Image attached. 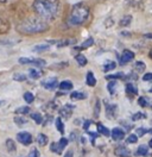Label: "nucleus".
<instances>
[{"label": "nucleus", "mask_w": 152, "mask_h": 157, "mask_svg": "<svg viewBox=\"0 0 152 157\" xmlns=\"http://www.w3.org/2000/svg\"><path fill=\"white\" fill-rule=\"evenodd\" d=\"M58 2L55 0H35L33 10L39 18L45 21H51L58 14Z\"/></svg>", "instance_id": "nucleus-1"}, {"label": "nucleus", "mask_w": 152, "mask_h": 157, "mask_svg": "<svg viewBox=\"0 0 152 157\" xmlns=\"http://www.w3.org/2000/svg\"><path fill=\"white\" fill-rule=\"evenodd\" d=\"M49 29L48 21L43 20L39 17H33L28 18L18 24V30L20 33L23 35H36V33H42Z\"/></svg>", "instance_id": "nucleus-2"}, {"label": "nucleus", "mask_w": 152, "mask_h": 157, "mask_svg": "<svg viewBox=\"0 0 152 157\" xmlns=\"http://www.w3.org/2000/svg\"><path fill=\"white\" fill-rule=\"evenodd\" d=\"M88 17H89V9L86 5L82 4L75 5L69 16V24L73 26H80L87 21Z\"/></svg>", "instance_id": "nucleus-3"}, {"label": "nucleus", "mask_w": 152, "mask_h": 157, "mask_svg": "<svg viewBox=\"0 0 152 157\" xmlns=\"http://www.w3.org/2000/svg\"><path fill=\"white\" fill-rule=\"evenodd\" d=\"M18 62L20 64H33L39 67H44L47 64V62L42 59H33V57H20L18 59Z\"/></svg>", "instance_id": "nucleus-4"}, {"label": "nucleus", "mask_w": 152, "mask_h": 157, "mask_svg": "<svg viewBox=\"0 0 152 157\" xmlns=\"http://www.w3.org/2000/svg\"><path fill=\"white\" fill-rule=\"evenodd\" d=\"M17 140L20 144L26 147V145H30L32 143V136H31V133H28L26 131H21L17 135Z\"/></svg>", "instance_id": "nucleus-5"}, {"label": "nucleus", "mask_w": 152, "mask_h": 157, "mask_svg": "<svg viewBox=\"0 0 152 157\" xmlns=\"http://www.w3.org/2000/svg\"><path fill=\"white\" fill-rule=\"evenodd\" d=\"M58 80L56 78H49L44 81H42V86L47 90H55L58 87Z\"/></svg>", "instance_id": "nucleus-6"}, {"label": "nucleus", "mask_w": 152, "mask_h": 157, "mask_svg": "<svg viewBox=\"0 0 152 157\" xmlns=\"http://www.w3.org/2000/svg\"><path fill=\"white\" fill-rule=\"evenodd\" d=\"M75 109L74 105H70V104H66L63 107H61L59 109V117L64 118V119H69V118L73 116V112Z\"/></svg>", "instance_id": "nucleus-7"}, {"label": "nucleus", "mask_w": 152, "mask_h": 157, "mask_svg": "<svg viewBox=\"0 0 152 157\" xmlns=\"http://www.w3.org/2000/svg\"><path fill=\"white\" fill-rule=\"evenodd\" d=\"M114 154L118 157H130L131 156V151L128 147H126L125 145H119L114 149Z\"/></svg>", "instance_id": "nucleus-8"}, {"label": "nucleus", "mask_w": 152, "mask_h": 157, "mask_svg": "<svg viewBox=\"0 0 152 157\" xmlns=\"http://www.w3.org/2000/svg\"><path fill=\"white\" fill-rule=\"evenodd\" d=\"M133 59H134V52H132L131 50H124L120 56V64H126Z\"/></svg>", "instance_id": "nucleus-9"}, {"label": "nucleus", "mask_w": 152, "mask_h": 157, "mask_svg": "<svg viewBox=\"0 0 152 157\" xmlns=\"http://www.w3.org/2000/svg\"><path fill=\"white\" fill-rule=\"evenodd\" d=\"M76 40L74 39H61V40H48L49 44H56L58 48H63V47H68L70 44H74Z\"/></svg>", "instance_id": "nucleus-10"}, {"label": "nucleus", "mask_w": 152, "mask_h": 157, "mask_svg": "<svg viewBox=\"0 0 152 157\" xmlns=\"http://www.w3.org/2000/svg\"><path fill=\"white\" fill-rule=\"evenodd\" d=\"M112 138H113L114 140H123L124 137H125V132H124V130L119 128H115L112 130Z\"/></svg>", "instance_id": "nucleus-11"}, {"label": "nucleus", "mask_w": 152, "mask_h": 157, "mask_svg": "<svg viewBox=\"0 0 152 157\" xmlns=\"http://www.w3.org/2000/svg\"><path fill=\"white\" fill-rule=\"evenodd\" d=\"M28 76L31 78H33V80H37V78H40L43 76V71H42V69L39 68H31L28 70Z\"/></svg>", "instance_id": "nucleus-12"}, {"label": "nucleus", "mask_w": 152, "mask_h": 157, "mask_svg": "<svg viewBox=\"0 0 152 157\" xmlns=\"http://www.w3.org/2000/svg\"><path fill=\"white\" fill-rule=\"evenodd\" d=\"M58 88L61 89V90H64V92H68V90H71V89L74 88V85H73V82L71 81H62L59 85H58Z\"/></svg>", "instance_id": "nucleus-13"}, {"label": "nucleus", "mask_w": 152, "mask_h": 157, "mask_svg": "<svg viewBox=\"0 0 152 157\" xmlns=\"http://www.w3.org/2000/svg\"><path fill=\"white\" fill-rule=\"evenodd\" d=\"M93 44H94V39L92 38V37H89V38L86 39L85 42H83V43H82V44H81L80 47H76L75 50H85V49H88V48H90V47H92Z\"/></svg>", "instance_id": "nucleus-14"}, {"label": "nucleus", "mask_w": 152, "mask_h": 157, "mask_svg": "<svg viewBox=\"0 0 152 157\" xmlns=\"http://www.w3.org/2000/svg\"><path fill=\"white\" fill-rule=\"evenodd\" d=\"M86 83L89 86V87H94L96 85V78H95L94 74L92 71H88L87 73V76H86Z\"/></svg>", "instance_id": "nucleus-15"}, {"label": "nucleus", "mask_w": 152, "mask_h": 157, "mask_svg": "<svg viewBox=\"0 0 152 157\" xmlns=\"http://www.w3.org/2000/svg\"><path fill=\"white\" fill-rule=\"evenodd\" d=\"M106 113H107V117L108 118H115L116 114V105H108L106 107Z\"/></svg>", "instance_id": "nucleus-16"}, {"label": "nucleus", "mask_w": 152, "mask_h": 157, "mask_svg": "<svg viewBox=\"0 0 152 157\" xmlns=\"http://www.w3.org/2000/svg\"><path fill=\"white\" fill-rule=\"evenodd\" d=\"M126 93H127L130 97L137 95V94H138V88H137L133 83H127V86H126Z\"/></svg>", "instance_id": "nucleus-17"}, {"label": "nucleus", "mask_w": 152, "mask_h": 157, "mask_svg": "<svg viewBox=\"0 0 152 157\" xmlns=\"http://www.w3.org/2000/svg\"><path fill=\"white\" fill-rule=\"evenodd\" d=\"M48 142H49V138H48L47 135H44V133H38L37 143L40 147H45L48 144Z\"/></svg>", "instance_id": "nucleus-18"}, {"label": "nucleus", "mask_w": 152, "mask_h": 157, "mask_svg": "<svg viewBox=\"0 0 152 157\" xmlns=\"http://www.w3.org/2000/svg\"><path fill=\"white\" fill-rule=\"evenodd\" d=\"M96 128H97V132H99L100 135L106 136V137L109 136V130L106 128V126H104L101 123H97V124H96Z\"/></svg>", "instance_id": "nucleus-19"}, {"label": "nucleus", "mask_w": 152, "mask_h": 157, "mask_svg": "<svg viewBox=\"0 0 152 157\" xmlns=\"http://www.w3.org/2000/svg\"><path fill=\"white\" fill-rule=\"evenodd\" d=\"M55 125H56L57 131H58L61 135H63V133H64V124H63V121H62V118L61 117L56 118V120H55Z\"/></svg>", "instance_id": "nucleus-20"}, {"label": "nucleus", "mask_w": 152, "mask_h": 157, "mask_svg": "<svg viewBox=\"0 0 152 157\" xmlns=\"http://www.w3.org/2000/svg\"><path fill=\"white\" fill-rule=\"evenodd\" d=\"M75 59H76V62L78 63V66H81V67H85L86 64L88 63V59H87V57H86L85 55H82V54L76 55Z\"/></svg>", "instance_id": "nucleus-21"}, {"label": "nucleus", "mask_w": 152, "mask_h": 157, "mask_svg": "<svg viewBox=\"0 0 152 157\" xmlns=\"http://www.w3.org/2000/svg\"><path fill=\"white\" fill-rule=\"evenodd\" d=\"M147 154H149V147L147 145H140L135 151L137 156H146Z\"/></svg>", "instance_id": "nucleus-22"}, {"label": "nucleus", "mask_w": 152, "mask_h": 157, "mask_svg": "<svg viewBox=\"0 0 152 157\" xmlns=\"http://www.w3.org/2000/svg\"><path fill=\"white\" fill-rule=\"evenodd\" d=\"M30 111H31V108L28 107V106H20V107L16 108L14 113H16V114H19V116H24V114H28Z\"/></svg>", "instance_id": "nucleus-23"}, {"label": "nucleus", "mask_w": 152, "mask_h": 157, "mask_svg": "<svg viewBox=\"0 0 152 157\" xmlns=\"http://www.w3.org/2000/svg\"><path fill=\"white\" fill-rule=\"evenodd\" d=\"M49 49H50V45L48 43V44H38V45H35L32 50L35 52H44V51H47Z\"/></svg>", "instance_id": "nucleus-24"}, {"label": "nucleus", "mask_w": 152, "mask_h": 157, "mask_svg": "<svg viewBox=\"0 0 152 157\" xmlns=\"http://www.w3.org/2000/svg\"><path fill=\"white\" fill-rule=\"evenodd\" d=\"M50 150H51L52 152L57 154V155H62V152H63V147H61L58 143H52V144L50 145Z\"/></svg>", "instance_id": "nucleus-25"}, {"label": "nucleus", "mask_w": 152, "mask_h": 157, "mask_svg": "<svg viewBox=\"0 0 152 157\" xmlns=\"http://www.w3.org/2000/svg\"><path fill=\"white\" fill-rule=\"evenodd\" d=\"M70 99L71 100H85L86 99V94L85 93H82V92H73L71 94H70Z\"/></svg>", "instance_id": "nucleus-26"}, {"label": "nucleus", "mask_w": 152, "mask_h": 157, "mask_svg": "<svg viewBox=\"0 0 152 157\" xmlns=\"http://www.w3.org/2000/svg\"><path fill=\"white\" fill-rule=\"evenodd\" d=\"M31 119H32L36 124H42V123H43V117H42V114L38 113V112L31 113Z\"/></svg>", "instance_id": "nucleus-27"}, {"label": "nucleus", "mask_w": 152, "mask_h": 157, "mask_svg": "<svg viewBox=\"0 0 152 157\" xmlns=\"http://www.w3.org/2000/svg\"><path fill=\"white\" fill-rule=\"evenodd\" d=\"M115 67H116V63L113 62V61H109V62H107V63H104V64L102 70H104V71H109V70L115 69Z\"/></svg>", "instance_id": "nucleus-28"}, {"label": "nucleus", "mask_w": 152, "mask_h": 157, "mask_svg": "<svg viewBox=\"0 0 152 157\" xmlns=\"http://www.w3.org/2000/svg\"><path fill=\"white\" fill-rule=\"evenodd\" d=\"M24 100L30 105V104H32V102L35 101V95H33L31 92H25V93H24Z\"/></svg>", "instance_id": "nucleus-29"}, {"label": "nucleus", "mask_w": 152, "mask_h": 157, "mask_svg": "<svg viewBox=\"0 0 152 157\" xmlns=\"http://www.w3.org/2000/svg\"><path fill=\"white\" fill-rule=\"evenodd\" d=\"M116 87H118V83H116V81H109V83L107 85L108 92H109L111 94H114V93H115V90H116Z\"/></svg>", "instance_id": "nucleus-30"}, {"label": "nucleus", "mask_w": 152, "mask_h": 157, "mask_svg": "<svg viewBox=\"0 0 152 157\" xmlns=\"http://www.w3.org/2000/svg\"><path fill=\"white\" fill-rule=\"evenodd\" d=\"M134 69H135L138 73H142V71H144V70L146 69V66H145L144 62L138 61V62H135V64H134Z\"/></svg>", "instance_id": "nucleus-31"}, {"label": "nucleus", "mask_w": 152, "mask_h": 157, "mask_svg": "<svg viewBox=\"0 0 152 157\" xmlns=\"http://www.w3.org/2000/svg\"><path fill=\"white\" fill-rule=\"evenodd\" d=\"M131 20H132V17L131 16H125L123 19L120 20V26H128L131 24Z\"/></svg>", "instance_id": "nucleus-32"}, {"label": "nucleus", "mask_w": 152, "mask_h": 157, "mask_svg": "<svg viewBox=\"0 0 152 157\" xmlns=\"http://www.w3.org/2000/svg\"><path fill=\"white\" fill-rule=\"evenodd\" d=\"M28 78V76L25 75V74H21V73H16L14 75H13V80L14 81H18V82H23V81H25Z\"/></svg>", "instance_id": "nucleus-33"}, {"label": "nucleus", "mask_w": 152, "mask_h": 157, "mask_svg": "<svg viewBox=\"0 0 152 157\" xmlns=\"http://www.w3.org/2000/svg\"><path fill=\"white\" fill-rule=\"evenodd\" d=\"M14 123L19 126H23V125H25L28 123V119L24 117H14Z\"/></svg>", "instance_id": "nucleus-34"}, {"label": "nucleus", "mask_w": 152, "mask_h": 157, "mask_svg": "<svg viewBox=\"0 0 152 157\" xmlns=\"http://www.w3.org/2000/svg\"><path fill=\"white\" fill-rule=\"evenodd\" d=\"M6 147H7L9 151H16V149H17L14 142L12 139H6Z\"/></svg>", "instance_id": "nucleus-35"}, {"label": "nucleus", "mask_w": 152, "mask_h": 157, "mask_svg": "<svg viewBox=\"0 0 152 157\" xmlns=\"http://www.w3.org/2000/svg\"><path fill=\"white\" fill-rule=\"evenodd\" d=\"M125 78V75H124L123 73H116V74H113V75H107L106 78L107 80H113V78Z\"/></svg>", "instance_id": "nucleus-36"}, {"label": "nucleus", "mask_w": 152, "mask_h": 157, "mask_svg": "<svg viewBox=\"0 0 152 157\" xmlns=\"http://www.w3.org/2000/svg\"><path fill=\"white\" fill-rule=\"evenodd\" d=\"M138 140V136L137 135H130L127 139H126V143H135Z\"/></svg>", "instance_id": "nucleus-37"}, {"label": "nucleus", "mask_w": 152, "mask_h": 157, "mask_svg": "<svg viewBox=\"0 0 152 157\" xmlns=\"http://www.w3.org/2000/svg\"><path fill=\"white\" fill-rule=\"evenodd\" d=\"M68 143H69V140H68L66 138H64V137H62L61 139H59V140H58V144H59L61 147H63V149H64V147L68 145Z\"/></svg>", "instance_id": "nucleus-38"}, {"label": "nucleus", "mask_w": 152, "mask_h": 157, "mask_svg": "<svg viewBox=\"0 0 152 157\" xmlns=\"http://www.w3.org/2000/svg\"><path fill=\"white\" fill-rule=\"evenodd\" d=\"M145 133H147V130H146V128H137V136H138V137H142Z\"/></svg>", "instance_id": "nucleus-39"}, {"label": "nucleus", "mask_w": 152, "mask_h": 157, "mask_svg": "<svg viewBox=\"0 0 152 157\" xmlns=\"http://www.w3.org/2000/svg\"><path fill=\"white\" fill-rule=\"evenodd\" d=\"M138 104H139L142 107H146V106H147V100L144 98V97H142V98L138 99Z\"/></svg>", "instance_id": "nucleus-40"}, {"label": "nucleus", "mask_w": 152, "mask_h": 157, "mask_svg": "<svg viewBox=\"0 0 152 157\" xmlns=\"http://www.w3.org/2000/svg\"><path fill=\"white\" fill-rule=\"evenodd\" d=\"M28 157H39V151H38L36 147H33V149L30 151V154H28Z\"/></svg>", "instance_id": "nucleus-41"}, {"label": "nucleus", "mask_w": 152, "mask_h": 157, "mask_svg": "<svg viewBox=\"0 0 152 157\" xmlns=\"http://www.w3.org/2000/svg\"><path fill=\"white\" fill-rule=\"evenodd\" d=\"M142 118H145V114L139 112V113H135V114L132 117V119L133 120H138V119H142Z\"/></svg>", "instance_id": "nucleus-42"}, {"label": "nucleus", "mask_w": 152, "mask_h": 157, "mask_svg": "<svg viewBox=\"0 0 152 157\" xmlns=\"http://www.w3.org/2000/svg\"><path fill=\"white\" fill-rule=\"evenodd\" d=\"M95 109H96V111H94L95 117H99V113H100V101L99 100L96 101V108Z\"/></svg>", "instance_id": "nucleus-43"}, {"label": "nucleus", "mask_w": 152, "mask_h": 157, "mask_svg": "<svg viewBox=\"0 0 152 157\" xmlns=\"http://www.w3.org/2000/svg\"><path fill=\"white\" fill-rule=\"evenodd\" d=\"M144 81H152V73H147V74H145L144 75V78H142Z\"/></svg>", "instance_id": "nucleus-44"}, {"label": "nucleus", "mask_w": 152, "mask_h": 157, "mask_svg": "<svg viewBox=\"0 0 152 157\" xmlns=\"http://www.w3.org/2000/svg\"><path fill=\"white\" fill-rule=\"evenodd\" d=\"M63 157H74V151H73L71 149H69L66 154H64V156Z\"/></svg>", "instance_id": "nucleus-45"}, {"label": "nucleus", "mask_w": 152, "mask_h": 157, "mask_svg": "<svg viewBox=\"0 0 152 157\" xmlns=\"http://www.w3.org/2000/svg\"><path fill=\"white\" fill-rule=\"evenodd\" d=\"M90 124H92V120H86L85 124H83V128H85V130H88Z\"/></svg>", "instance_id": "nucleus-46"}, {"label": "nucleus", "mask_w": 152, "mask_h": 157, "mask_svg": "<svg viewBox=\"0 0 152 157\" xmlns=\"http://www.w3.org/2000/svg\"><path fill=\"white\" fill-rule=\"evenodd\" d=\"M88 135H89L90 137L93 138V139H94V138L99 137V133H96V132H92V131H88Z\"/></svg>", "instance_id": "nucleus-47"}, {"label": "nucleus", "mask_w": 152, "mask_h": 157, "mask_svg": "<svg viewBox=\"0 0 152 157\" xmlns=\"http://www.w3.org/2000/svg\"><path fill=\"white\" fill-rule=\"evenodd\" d=\"M146 38H152V33H149V35H145Z\"/></svg>", "instance_id": "nucleus-48"}, {"label": "nucleus", "mask_w": 152, "mask_h": 157, "mask_svg": "<svg viewBox=\"0 0 152 157\" xmlns=\"http://www.w3.org/2000/svg\"><path fill=\"white\" fill-rule=\"evenodd\" d=\"M9 0H0V2H7Z\"/></svg>", "instance_id": "nucleus-49"}, {"label": "nucleus", "mask_w": 152, "mask_h": 157, "mask_svg": "<svg viewBox=\"0 0 152 157\" xmlns=\"http://www.w3.org/2000/svg\"><path fill=\"white\" fill-rule=\"evenodd\" d=\"M149 145H150V147H152V139H151V140H150V143H149Z\"/></svg>", "instance_id": "nucleus-50"}, {"label": "nucleus", "mask_w": 152, "mask_h": 157, "mask_svg": "<svg viewBox=\"0 0 152 157\" xmlns=\"http://www.w3.org/2000/svg\"><path fill=\"white\" fill-rule=\"evenodd\" d=\"M147 132H150V133H152V128H151V130H147Z\"/></svg>", "instance_id": "nucleus-51"}, {"label": "nucleus", "mask_w": 152, "mask_h": 157, "mask_svg": "<svg viewBox=\"0 0 152 157\" xmlns=\"http://www.w3.org/2000/svg\"><path fill=\"white\" fill-rule=\"evenodd\" d=\"M1 105H2V101H0V106H1Z\"/></svg>", "instance_id": "nucleus-52"}]
</instances>
